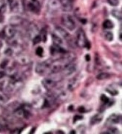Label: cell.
<instances>
[{"instance_id":"cell-1","label":"cell","mask_w":122,"mask_h":134,"mask_svg":"<svg viewBox=\"0 0 122 134\" xmlns=\"http://www.w3.org/2000/svg\"><path fill=\"white\" fill-rule=\"evenodd\" d=\"M76 44L78 47H81V48L86 47L87 49H90V43L87 39L85 33L82 29L78 30L76 34Z\"/></svg>"},{"instance_id":"cell-2","label":"cell","mask_w":122,"mask_h":134,"mask_svg":"<svg viewBox=\"0 0 122 134\" xmlns=\"http://www.w3.org/2000/svg\"><path fill=\"white\" fill-rule=\"evenodd\" d=\"M61 23L65 28L70 31H72L76 28V23L70 15H63L61 17Z\"/></svg>"},{"instance_id":"cell-3","label":"cell","mask_w":122,"mask_h":134,"mask_svg":"<svg viewBox=\"0 0 122 134\" xmlns=\"http://www.w3.org/2000/svg\"><path fill=\"white\" fill-rule=\"evenodd\" d=\"M11 10L13 12H20L23 8L22 0H8Z\"/></svg>"},{"instance_id":"cell-4","label":"cell","mask_w":122,"mask_h":134,"mask_svg":"<svg viewBox=\"0 0 122 134\" xmlns=\"http://www.w3.org/2000/svg\"><path fill=\"white\" fill-rule=\"evenodd\" d=\"M51 62L50 61H47L43 62V63H39L36 68V71L38 74L40 75H43L49 69H50V65H51Z\"/></svg>"},{"instance_id":"cell-5","label":"cell","mask_w":122,"mask_h":134,"mask_svg":"<svg viewBox=\"0 0 122 134\" xmlns=\"http://www.w3.org/2000/svg\"><path fill=\"white\" fill-rule=\"evenodd\" d=\"M2 33L4 34L3 37H7L8 39H11L16 35L17 30L15 29V28L13 25H10L6 26Z\"/></svg>"},{"instance_id":"cell-6","label":"cell","mask_w":122,"mask_h":134,"mask_svg":"<svg viewBox=\"0 0 122 134\" xmlns=\"http://www.w3.org/2000/svg\"><path fill=\"white\" fill-rule=\"evenodd\" d=\"M76 64L72 63H69L64 67V69L61 71L65 76H69V75H72L74 72H76Z\"/></svg>"},{"instance_id":"cell-7","label":"cell","mask_w":122,"mask_h":134,"mask_svg":"<svg viewBox=\"0 0 122 134\" xmlns=\"http://www.w3.org/2000/svg\"><path fill=\"white\" fill-rule=\"evenodd\" d=\"M42 84H43V86L45 89L50 90V89H53L55 87L56 82L51 78H46L43 80Z\"/></svg>"},{"instance_id":"cell-8","label":"cell","mask_w":122,"mask_h":134,"mask_svg":"<svg viewBox=\"0 0 122 134\" xmlns=\"http://www.w3.org/2000/svg\"><path fill=\"white\" fill-rule=\"evenodd\" d=\"M55 34H56L57 36H59V37H61V38L67 39V38L70 37L69 34L67 33V31H66L64 29H63V28H61V27H59V26H56L55 28Z\"/></svg>"},{"instance_id":"cell-9","label":"cell","mask_w":122,"mask_h":134,"mask_svg":"<svg viewBox=\"0 0 122 134\" xmlns=\"http://www.w3.org/2000/svg\"><path fill=\"white\" fill-rule=\"evenodd\" d=\"M61 7L59 0H50L48 3V8L50 11H57Z\"/></svg>"},{"instance_id":"cell-10","label":"cell","mask_w":122,"mask_h":134,"mask_svg":"<svg viewBox=\"0 0 122 134\" xmlns=\"http://www.w3.org/2000/svg\"><path fill=\"white\" fill-rule=\"evenodd\" d=\"M59 2L64 11H69L72 8V0H59Z\"/></svg>"},{"instance_id":"cell-11","label":"cell","mask_w":122,"mask_h":134,"mask_svg":"<svg viewBox=\"0 0 122 134\" xmlns=\"http://www.w3.org/2000/svg\"><path fill=\"white\" fill-rule=\"evenodd\" d=\"M103 118V115L102 114H97L94 116L93 117L91 118V121H90V124H99V122H101Z\"/></svg>"},{"instance_id":"cell-12","label":"cell","mask_w":122,"mask_h":134,"mask_svg":"<svg viewBox=\"0 0 122 134\" xmlns=\"http://www.w3.org/2000/svg\"><path fill=\"white\" fill-rule=\"evenodd\" d=\"M52 39L53 42V45L56 46H61L62 45V39L61 37L57 36L56 34H53L52 35Z\"/></svg>"},{"instance_id":"cell-13","label":"cell","mask_w":122,"mask_h":134,"mask_svg":"<svg viewBox=\"0 0 122 134\" xmlns=\"http://www.w3.org/2000/svg\"><path fill=\"white\" fill-rule=\"evenodd\" d=\"M22 22V19L21 17H12L11 19V25H20Z\"/></svg>"},{"instance_id":"cell-14","label":"cell","mask_w":122,"mask_h":134,"mask_svg":"<svg viewBox=\"0 0 122 134\" xmlns=\"http://www.w3.org/2000/svg\"><path fill=\"white\" fill-rule=\"evenodd\" d=\"M109 121L111 122L112 123H113V124L119 123L121 121V116H118V115H112L109 118Z\"/></svg>"},{"instance_id":"cell-15","label":"cell","mask_w":122,"mask_h":134,"mask_svg":"<svg viewBox=\"0 0 122 134\" xmlns=\"http://www.w3.org/2000/svg\"><path fill=\"white\" fill-rule=\"evenodd\" d=\"M28 8L29 11H31V12H34V13H37V11H39L37 6L35 5L33 3H31V2L28 3Z\"/></svg>"},{"instance_id":"cell-16","label":"cell","mask_w":122,"mask_h":134,"mask_svg":"<svg viewBox=\"0 0 122 134\" xmlns=\"http://www.w3.org/2000/svg\"><path fill=\"white\" fill-rule=\"evenodd\" d=\"M103 27L105 29H111L113 28V23L110 20H105L103 23Z\"/></svg>"},{"instance_id":"cell-17","label":"cell","mask_w":122,"mask_h":134,"mask_svg":"<svg viewBox=\"0 0 122 134\" xmlns=\"http://www.w3.org/2000/svg\"><path fill=\"white\" fill-rule=\"evenodd\" d=\"M6 10V5L5 0H0V15H2Z\"/></svg>"},{"instance_id":"cell-18","label":"cell","mask_w":122,"mask_h":134,"mask_svg":"<svg viewBox=\"0 0 122 134\" xmlns=\"http://www.w3.org/2000/svg\"><path fill=\"white\" fill-rule=\"evenodd\" d=\"M96 78H97L98 80H100V81H101V80H105V79H107V78H110V75L105 72L100 73L99 75H97Z\"/></svg>"},{"instance_id":"cell-19","label":"cell","mask_w":122,"mask_h":134,"mask_svg":"<svg viewBox=\"0 0 122 134\" xmlns=\"http://www.w3.org/2000/svg\"><path fill=\"white\" fill-rule=\"evenodd\" d=\"M47 31H46V29H42V31H41V32H40V37H41V39L45 43L46 41H47Z\"/></svg>"},{"instance_id":"cell-20","label":"cell","mask_w":122,"mask_h":134,"mask_svg":"<svg viewBox=\"0 0 122 134\" xmlns=\"http://www.w3.org/2000/svg\"><path fill=\"white\" fill-rule=\"evenodd\" d=\"M7 126V122L3 118L0 117V131L4 130L6 128Z\"/></svg>"},{"instance_id":"cell-21","label":"cell","mask_w":122,"mask_h":134,"mask_svg":"<svg viewBox=\"0 0 122 134\" xmlns=\"http://www.w3.org/2000/svg\"><path fill=\"white\" fill-rule=\"evenodd\" d=\"M112 14L116 18L118 19H121V11H120L119 10H113L112 11Z\"/></svg>"},{"instance_id":"cell-22","label":"cell","mask_w":122,"mask_h":134,"mask_svg":"<svg viewBox=\"0 0 122 134\" xmlns=\"http://www.w3.org/2000/svg\"><path fill=\"white\" fill-rule=\"evenodd\" d=\"M7 100H8V98L6 97L5 95H2V94H0V104H1V105L6 104Z\"/></svg>"},{"instance_id":"cell-23","label":"cell","mask_w":122,"mask_h":134,"mask_svg":"<svg viewBox=\"0 0 122 134\" xmlns=\"http://www.w3.org/2000/svg\"><path fill=\"white\" fill-rule=\"evenodd\" d=\"M41 41H42L41 37H40V35H38V34H37L36 36H35V37H34L33 38V45L38 44V43H39Z\"/></svg>"},{"instance_id":"cell-24","label":"cell","mask_w":122,"mask_h":134,"mask_svg":"<svg viewBox=\"0 0 122 134\" xmlns=\"http://www.w3.org/2000/svg\"><path fill=\"white\" fill-rule=\"evenodd\" d=\"M104 37L107 41H112L113 39V35L111 32H107L104 34Z\"/></svg>"},{"instance_id":"cell-25","label":"cell","mask_w":122,"mask_h":134,"mask_svg":"<svg viewBox=\"0 0 122 134\" xmlns=\"http://www.w3.org/2000/svg\"><path fill=\"white\" fill-rule=\"evenodd\" d=\"M7 65H8V61H7V60H6V59H5L4 61H2V63H0V68H1V69H5Z\"/></svg>"},{"instance_id":"cell-26","label":"cell","mask_w":122,"mask_h":134,"mask_svg":"<svg viewBox=\"0 0 122 134\" xmlns=\"http://www.w3.org/2000/svg\"><path fill=\"white\" fill-rule=\"evenodd\" d=\"M43 52H44V51H43V49L42 47H38L36 50V54L39 57H42Z\"/></svg>"},{"instance_id":"cell-27","label":"cell","mask_w":122,"mask_h":134,"mask_svg":"<svg viewBox=\"0 0 122 134\" xmlns=\"http://www.w3.org/2000/svg\"><path fill=\"white\" fill-rule=\"evenodd\" d=\"M107 2L112 6H117L119 4V1L118 0H107Z\"/></svg>"},{"instance_id":"cell-28","label":"cell","mask_w":122,"mask_h":134,"mask_svg":"<svg viewBox=\"0 0 122 134\" xmlns=\"http://www.w3.org/2000/svg\"><path fill=\"white\" fill-rule=\"evenodd\" d=\"M101 101H103L104 104H107V103H109V98L106 96L105 95H101Z\"/></svg>"},{"instance_id":"cell-29","label":"cell","mask_w":122,"mask_h":134,"mask_svg":"<svg viewBox=\"0 0 122 134\" xmlns=\"http://www.w3.org/2000/svg\"><path fill=\"white\" fill-rule=\"evenodd\" d=\"M118 133V130L116 128H110L108 130V132H107V133L112 134Z\"/></svg>"},{"instance_id":"cell-30","label":"cell","mask_w":122,"mask_h":134,"mask_svg":"<svg viewBox=\"0 0 122 134\" xmlns=\"http://www.w3.org/2000/svg\"><path fill=\"white\" fill-rule=\"evenodd\" d=\"M5 81H2L0 82V91H2L4 90V89L5 88Z\"/></svg>"},{"instance_id":"cell-31","label":"cell","mask_w":122,"mask_h":134,"mask_svg":"<svg viewBox=\"0 0 122 134\" xmlns=\"http://www.w3.org/2000/svg\"><path fill=\"white\" fill-rule=\"evenodd\" d=\"M83 118V116H76L75 118H74V122H76V121H77V120H82Z\"/></svg>"},{"instance_id":"cell-32","label":"cell","mask_w":122,"mask_h":134,"mask_svg":"<svg viewBox=\"0 0 122 134\" xmlns=\"http://www.w3.org/2000/svg\"><path fill=\"white\" fill-rule=\"evenodd\" d=\"M78 112H82V113L84 112H85L84 107V106H80V107L78 108Z\"/></svg>"},{"instance_id":"cell-33","label":"cell","mask_w":122,"mask_h":134,"mask_svg":"<svg viewBox=\"0 0 122 134\" xmlns=\"http://www.w3.org/2000/svg\"><path fill=\"white\" fill-rule=\"evenodd\" d=\"M85 59H86V61H90V57L89 55H87L85 56Z\"/></svg>"},{"instance_id":"cell-34","label":"cell","mask_w":122,"mask_h":134,"mask_svg":"<svg viewBox=\"0 0 122 134\" xmlns=\"http://www.w3.org/2000/svg\"><path fill=\"white\" fill-rule=\"evenodd\" d=\"M5 76V72H0V78H3Z\"/></svg>"},{"instance_id":"cell-35","label":"cell","mask_w":122,"mask_h":134,"mask_svg":"<svg viewBox=\"0 0 122 134\" xmlns=\"http://www.w3.org/2000/svg\"><path fill=\"white\" fill-rule=\"evenodd\" d=\"M2 46H3V44H2V43L0 41V51H1V49L2 48Z\"/></svg>"},{"instance_id":"cell-36","label":"cell","mask_w":122,"mask_h":134,"mask_svg":"<svg viewBox=\"0 0 122 134\" xmlns=\"http://www.w3.org/2000/svg\"><path fill=\"white\" fill-rule=\"evenodd\" d=\"M32 1H33V2H36V0H32Z\"/></svg>"}]
</instances>
